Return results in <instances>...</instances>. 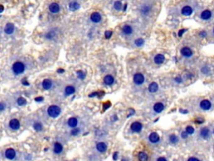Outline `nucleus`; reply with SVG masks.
Masks as SVG:
<instances>
[{"label": "nucleus", "instance_id": "obj_1", "mask_svg": "<svg viewBox=\"0 0 214 161\" xmlns=\"http://www.w3.org/2000/svg\"><path fill=\"white\" fill-rule=\"evenodd\" d=\"M152 8H153V3L151 1H146L140 6V14L143 17H147L152 14Z\"/></svg>", "mask_w": 214, "mask_h": 161}, {"label": "nucleus", "instance_id": "obj_2", "mask_svg": "<svg viewBox=\"0 0 214 161\" xmlns=\"http://www.w3.org/2000/svg\"><path fill=\"white\" fill-rule=\"evenodd\" d=\"M212 129L208 126L202 127L198 131V137L202 140H208L212 137Z\"/></svg>", "mask_w": 214, "mask_h": 161}, {"label": "nucleus", "instance_id": "obj_3", "mask_svg": "<svg viewBox=\"0 0 214 161\" xmlns=\"http://www.w3.org/2000/svg\"><path fill=\"white\" fill-rule=\"evenodd\" d=\"M25 65L22 61H17L12 65V71L15 75H21L24 72Z\"/></svg>", "mask_w": 214, "mask_h": 161}, {"label": "nucleus", "instance_id": "obj_4", "mask_svg": "<svg viewBox=\"0 0 214 161\" xmlns=\"http://www.w3.org/2000/svg\"><path fill=\"white\" fill-rule=\"evenodd\" d=\"M47 113L48 115L51 117V118H57L58 116L60 114V113H61V109H60L59 106L52 105L49 107Z\"/></svg>", "mask_w": 214, "mask_h": 161}, {"label": "nucleus", "instance_id": "obj_5", "mask_svg": "<svg viewBox=\"0 0 214 161\" xmlns=\"http://www.w3.org/2000/svg\"><path fill=\"white\" fill-rule=\"evenodd\" d=\"M199 108L203 111H209L212 109V103L208 99H203L199 103Z\"/></svg>", "mask_w": 214, "mask_h": 161}, {"label": "nucleus", "instance_id": "obj_6", "mask_svg": "<svg viewBox=\"0 0 214 161\" xmlns=\"http://www.w3.org/2000/svg\"><path fill=\"white\" fill-rule=\"evenodd\" d=\"M212 17H213L212 11H211L209 9L203 10L200 14V19L203 20V21H209V20L212 19Z\"/></svg>", "mask_w": 214, "mask_h": 161}, {"label": "nucleus", "instance_id": "obj_7", "mask_svg": "<svg viewBox=\"0 0 214 161\" xmlns=\"http://www.w3.org/2000/svg\"><path fill=\"white\" fill-rule=\"evenodd\" d=\"M133 81H134L135 84L137 86L142 85L145 81V77L144 75H143V74H142V73H136V74H135L134 76H133Z\"/></svg>", "mask_w": 214, "mask_h": 161}, {"label": "nucleus", "instance_id": "obj_8", "mask_svg": "<svg viewBox=\"0 0 214 161\" xmlns=\"http://www.w3.org/2000/svg\"><path fill=\"white\" fill-rule=\"evenodd\" d=\"M181 54L183 57L185 58H190L192 57L193 55V51L191 48L187 47V46H185V47H182L181 49Z\"/></svg>", "mask_w": 214, "mask_h": 161}, {"label": "nucleus", "instance_id": "obj_9", "mask_svg": "<svg viewBox=\"0 0 214 161\" xmlns=\"http://www.w3.org/2000/svg\"><path fill=\"white\" fill-rule=\"evenodd\" d=\"M181 14L184 16H191L193 14V8L190 5H185L182 8Z\"/></svg>", "mask_w": 214, "mask_h": 161}, {"label": "nucleus", "instance_id": "obj_10", "mask_svg": "<svg viewBox=\"0 0 214 161\" xmlns=\"http://www.w3.org/2000/svg\"><path fill=\"white\" fill-rule=\"evenodd\" d=\"M138 161H149V154L146 151H139L136 154Z\"/></svg>", "mask_w": 214, "mask_h": 161}, {"label": "nucleus", "instance_id": "obj_11", "mask_svg": "<svg viewBox=\"0 0 214 161\" xmlns=\"http://www.w3.org/2000/svg\"><path fill=\"white\" fill-rule=\"evenodd\" d=\"M142 128H143L142 123H140V122H134L131 125V128L132 132H134V133H140L142 130Z\"/></svg>", "mask_w": 214, "mask_h": 161}, {"label": "nucleus", "instance_id": "obj_12", "mask_svg": "<svg viewBox=\"0 0 214 161\" xmlns=\"http://www.w3.org/2000/svg\"><path fill=\"white\" fill-rule=\"evenodd\" d=\"M122 34L126 36H130L133 34V27L131 25H126L122 27Z\"/></svg>", "mask_w": 214, "mask_h": 161}, {"label": "nucleus", "instance_id": "obj_13", "mask_svg": "<svg viewBox=\"0 0 214 161\" xmlns=\"http://www.w3.org/2000/svg\"><path fill=\"white\" fill-rule=\"evenodd\" d=\"M201 73L204 75H209L212 74V66L205 64L201 67Z\"/></svg>", "mask_w": 214, "mask_h": 161}, {"label": "nucleus", "instance_id": "obj_14", "mask_svg": "<svg viewBox=\"0 0 214 161\" xmlns=\"http://www.w3.org/2000/svg\"><path fill=\"white\" fill-rule=\"evenodd\" d=\"M9 128H11V129H13V130H18V129H19L20 128V123L19 121L18 120V119H16V118H13V119H11V120L9 121Z\"/></svg>", "mask_w": 214, "mask_h": 161}, {"label": "nucleus", "instance_id": "obj_15", "mask_svg": "<svg viewBox=\"0 0 214 161\" xmlns=\"http://www.w3.org/2000/svg\"><path fill=\"white\" fill-rule=\"evenodd\" d=\"M49 10H50V12L52 13V14H58L60 10V5L58 4L57 3H50V6H49Z\"/></svg>", "mask_w": 214, "mask_h": 161}, {"label": "nucleus", "instance_id": "obj_16", "mask_svg": "<svg viewBox=\"0 0 214 161\" xmlns=\"http://www.w3.org/2000/svg\"><path fill=\"white\" fill-rule=\"evenodd\" d=\"M15 156H16V152H15L14 149H13V148H8V149H6V151H5V157L8 159L12 160V159H13L15 158Z\"/></svg>", "mask_w": 214, "mask_h": 161}, {"label": "nucleus", "instance_id": "obj_17", "mask_svg": "<svg viewBox=\"0 0 214 161\" xmlns=\"http://www.w3.org/2000/svg\"><path fill=\"white\" fill-rule=\"evenodd\" d=\"M101 19H102V17H101V15H100V14H99V13L95 12L93 13V14H91V15H90V20H91L93 23L97 24V23H100V21H101Z\"/></svg>", "mask_w": 214, "mask_h": 161}, {"label": "nucleus", "instance_id": "obj_18", "mask_svg": "<svg viewBox=\"0 0 214 161\" xmlns=\"http://www.w3.org/2000/svg\"><path fill=\"white\" fill-rule=\"evenodd\" d=\"M15 27L14 25L11 24V23H8L7 25H5L4 27V33L6 35H12L13 33L14 32Z\"/></svg>", "mask_w": 214, "mask_h": 161}, {"label": "nucleus", "instance_id": "obj_19", "mask_svg": "<svg viewBox=\"0 0 214 161\" xmlns=\"http://www.w3.org/2000/svg\"><path fill=\"white\" fill-rule=\"evenodd\" d=\"M164 104L162 103H157L153 106V110L156 113H161L162 111L164 110Z\"/></svg>", "mask_w": 214, "mask_h": 161}, {"label": "nucleus", "instance_id": "obj_20", "mask_svg": "<svg viewBox=\"0 0 214 161\" xmlns=\"http://www.w3.org/2000/svg\"><path fill=\"white\" fill-rule=\"evenodd\" d=\"M149 141L152 143H157L160 141V137L157 133H152L149 135Z\"/></svg>", "mask_w": 214, "mask_h": 161}, {"label": "nucleus", "instance_id": "obj_21", "mask_svg": "<svg viewBox=\"0 0 214 161\" xmlns=\"http://www.w3.org/2000/svg\"><path fill=\"white\" fill-rule=\"evenodd\" d=\"M52 86H53L52 80H50V79H45V80H43L42 86L44 89H45V90H49V89H50V88L52 87Z\"/></svg>", "mask_w": 214, "mask_h": 161}, {"label": "nucleus", "instance_id": "obj_22", "mask_svg": "<svg viewBox=\"0 0 214 161\" xmlns=\"http://www.w3.org/2000/svg\"><path fill=\"white\" fill-rule=\"evenodd\" d=\"M96 148L97 150L100 152V153H104L105 152L107 149V145L106 143H104V142H100L96 144Z\"/></svg>", "mask_w": 214, "mask_h": 161}, {"label": "nucleus", "instance_id": "obj_23", "mask_svg": "<svg viewBox=\"0 0 214 161\" xmlns=\"http://www.w3.org/2000/svg\"><path fill=\"white\" fill-rule=\"evenodd\" d=\"M165 60V56L162 54H158L155 56L154 58V62L157 65H161L162 63L164 62Z\"/></svg>", "mask_w": 214, "mask_h": 161}, {"label": "nucleus", "instance_id": "obj_24", "mask_svg": "<svg viewBox=\"0 0 214 161\" xmlns=\"http://www.w3.org/2000/svg\"><path fill=\"white\" fill-rule=\"evenodd\" d=\"M78 124V120L76 118H70L68 119V126L70 128H75Z\"/></svg>", "mask_w": 214, "mask_h": 161}, {"label": "nucleus", "instance_id": "obj_25", "mask_svg": "<svg viewBox=\"0 0 214 161\" xmlns=\"http://www.w3.org/2000/svg\"><path fill=\"white\" fill-rule=\"evenodd\" d=\"M75 92V87L73 86H68L65 89V94L66 96H70L74 94Z\"/></svg>", "mask_w": 214, "mask_h": 161}, {"label": "nucleus", "instance_id": "obj_26", "mask_svg": "<svg viewBox=\"0 0 214 161\" xmlns=\"http://www.w3.org/2000/svg\"><path fill=\"white\" fill-rule=\"evenodd\" d=\"M114 81H115L114 77L110 75H105V78H104V82H105V85H108V86L112 85V84L114 83Z\"/></svg>", "mask_w": 214, "mask_h": 161}, {"label": "nucleus", "instance_id": "obj_27", "mask_svg": "<svg viewBox=\"0 0 214 161\" xmlns=\"http://www.w3.org/2000/svg\"><path fill=\"white\" fill-rule=\"evenodd\" d=\"M63 151V146L62 144H60V143H55L54 145V152L56 154L61 153Z\"/></svg>", "mask_w": 214, "mask_h": 161}, {"label": "nucleus", "instance_id": "obj_28", "mask_svg": "<svg viewBox=\"0 0 214 161\" xmlns=\"http://www.w3.org/2000/svg\"><path fill=\"white\" fill-rule=\"evenodd\" d=\"M80 7V3L76 2V1H72V2L70 3V5H69V8H70L71 11H75V10L79 9Z\"/></svg>", "mask_w": 214, "mask_h": 161}, {"label": "nucleus", "instance_id": "obj_29", "mask_svg": "<svg viewBox=\"0 0 214 161\" xmlns=\"http://www.w3.org/2000/svg\"><path fill=\"white\" fill-rule=\"evenodd\" d=\"M148 90H149L150 92L154 93L156 92L157 90H158V85H157L156 82H152L148 86Z\"/></svg>", "mask_w": 214, "mask_h": 161}, {"label": "nucleus", "instance_id": "obj_30", "mask_svg": "<svg viewBox=\"0 0 214 161\" xmlns=\"http://www.w3.org/2000/svg\"><path fill=\"white\" fill-rule=\"evenodd\" d=\"M169 141L170 143H172V144H175V143H178V141H179V138H178V137H177L176 134H171V135L169 136Z\"/></svg>", "mask_w": 214, "mask_h": 161}, {"label": "nucleus", "instance_id": "obj_31", "mask_svg": "<svg viewBox=\"0 0 214 161\" xmlns=\"http://www.w3.org/2000/svg\"><path fill=\"white\" fill-rule=\"evenodd\" d=\"M55 35H56V34H55V32L54 31V30H51V31H49L48 33H46V35H45V38L47 39V40H53L54 38L55 37Z\"/></svg>", "mask_w": 214, "mask_h": 161}, {"label": "nucleus", "instance_id": "obj_32", "mask_svg": "<svg viewBox=\"0 0 214 161\" xmlns=\"http://www.w3.org/2000/svg\"><path fill=\"white\" fill-rule=\"evenodd\" d=\"M34 128H35L36 131H41L43 129V125L42 123H40V122H36L34 124Z\"/></svg>", "mask_w": 214, "mask_h": 161}, {"label": "nucleus", "instance_id": "obj_33", "mask_svg": "<svg viewBox=\"0 0 214 161\" xmlns=\"http://www.w3.org/2000/svg\"><path fill=\"white\" fill-rule=\"evenodd\" d=\"M143 45H144V40L142 39H137V40H135V45L136 47H142Z\"/></svg>", "mask_w": 214, "mask_h": 161}, {"label": "nucleus", "instance_id": "obj_34", "mask_svg": "<svg viewBox=\"0 0 214 161\" xmlns=\"http://www.w3.org/2000/svg\"><path fill=\"white\" fill-rule=\"evenodd\" d=\"M186 132H187L189 135H192V134H193L195 132V129L194 128L192 127V126H187V128H186Z\"/></svg>", "mask_w": 214, "mask_h": 161}, {"label": "nucleus", "instance_id": "obj_35", "mask_svg": "<svg viewBox=\"0 0 214 161\" xmlns=\"http://www.w3.org/2000/svg\"><path fill=\"white\" fill-rule=\"evenodd\" d=\"M122 8V3L120 1H116L114 3V8L115 10H120Z\"/></svg>", "mask_w": 214, "mask_h": 161}, {"label": "nucleus", "instance_id": "obj_36", "mask_svg": "<svg viewBox=\"0 0 214 161\" xmlns=\"http://www.w3.org/2000/svg\"><path fill=\"white\" fill-rule=\"evenodd\" d=\"M18 105L19 106H24L26 104V100H25L24 98L23 97H20L18 99Z\"/></svg>", "mask_w": 214, "mask_h": 161}, {"label": "nucleus", "instance_id": "obj_37", "mask_svg": "<svg viewBox=\"0 0 214 161\" xmlns=\"http://www.w3.org/2000/svg\"><path fill=\"white\" fill-rule=\"evenodd\" d=\"M79 133H80V129L77 128H74L72 129V131H71V134L72 135H77V134H79Z\"/></svg>", "mask_w": 214, "mask_h": 161}, {"label": "nucleus", "instance_id": "obj_38", "mask_svg": "<svg viewBox=\"0 0 214 161\" xmlns=\"http://www.w3.org/2000/svg\"><path fill=\"white\" fill-rule=\"evenodd\" d=\"M187 161H202V160L200 158H198V157L192 156V157H190V158L187 159Z\"/></svg>", "mask_w": 214, "mask_h": 161}, {"label": "nucleus", "instance_id": "obj_39", "mask_svg": "<svg viewBox=\"0 0 214 161\" xmlns=\"http://www.w3.org/2000/svg\"><path fill=\"white\" fill-rule=\"evenodd\" d=\"M207 31H205V30H202V31H201V32L199 33L200 37L205 38V37H207Z\"/></svg>", "mask_w": 214, "mask_h": 161}, {"label": "nucleus", "instance_id": "obj_40", "mask_svg": "<svg viewBox=\"0 0 214 161\" xmlns=\"http://www.w3.org/2000/svg\"><path fill=\"white\" fill-rule=\"evenodd\" d=\"M188 135H189V134H188V133H187L186 131H183V132H182V134H181V136H182V138H183V139H186V138L188 137Z\"/></svg>", "mask_w": 214, "mask_h": 161}, {"label": "nucleus", "instance_id": "obj_41", "mask_svg": "<svg viewBox=\"0 0 214 161\" xmlns=\"http://www.w3.org/2000/svg\"><path fill=\"white\" fill-rule=\"evenodd\" d=\"M204 122H205L204 119L202 118H197V119H196V121H195V123H203Z\"/></svg>", "mask_w": 214, "mask_h": 161}, {"label": "nucleus", "instance_id": "obj_42", "mask_svg": "<svg viewBox=\"0 0 214 161\" xmlns=\"http://www.w3.org/2000/svg\"><path fill=\"white\" fill-rule=\"evenodd\" d=\"M78 76H79L80 79H84V78H85V75L82 72V71H78Z\"/></svg>", "mask_w": 214, "mask_h": 161}, {"label": "nucleus", "instance_id": "obj_43", "mask_svg": "<svg viewBox=\"0 0 214 161\" xmlns=\"http://www.w3.org/2000/svg\"><path fill=\"white\" fill-rule=\"evenodd\" d=\"M111 35H112L111 31H106V32H105V37L108 38V39H109V38H110V36H111Z\"/></svg>", "mask_w": 214, "mask_h": 161}, {"label": "nucleus", "instance_id": "obj_44", "mask_svg": "<svg viewBox=\"0 0 214 161\" xmlns=\"http://www.w3.org/2000/svg\"><path fill=\"white\" fill-rule=\"evenodd\" d=\"M187 31V30H180L179 31V33H178V35L179 36H182V35H183V33H185Z\"/></svg>", "mask_w": 214, "mask_h": 161}, {"label": "nucleus", "instance_id": "obj_45", "mask_svg": "<svg viewBox=\"0 0 214 161\" xmlns=\"http://www.w3.org/2000/svg\"><path fill=\"white\" fill-rule=\"evenodd\" d=\"M157 161H167V160L164 158V157H160V158H157Z\"/></svg>", "mask_w": 214, "mask_h": 161}, {"label": "nucleus", "instance_id": "obj_46", "mask_svg": "<svg viewBox=\"0 0 214 161\" xmlns=\"http://www.w3.org/2000/svg\"><path fill=\"white\" fill-rule=\"evenodd\" d=\"M117 156H118V153H115L114 155H113V158H114L115 160H116L117 159Z\"/></svg>", "mask_w": 214, "mask_h": 161}, {"label": "nucleus", "instance_id": "obj_47", "mask_svg": "<svg viewBox=\"0 0 214 161\" xmlns=\"http://www.w3.org/2000/svg\"><path fill=\"white\" fill-rule=\"evenodd\" d=\"M0 109H1V111H3V109H4V106H3V103H1V106H0Z\"/></svg>", "mask_w": 214, "mask_h": 161}, {"label": "nucleus", "instance_id": "obj_48", "mask_svg": "<svg viewBox=\"0 0 214 161\" xmlns=\"http://www.w3.org/2000/svg\"><path fill=\"white\" fill-rule=\"evenodd\" d=\"M212 36H213V37H214V28H213V29H212Z\"/></svg>", "mask_w": 214, "mask_h": 161}, {"label": "nucleus", "instance_id": "obj_49", "mask_svg": "<svg viewBox=\"0 0 214 161\" xmlns=\"http://www.w3.org/2000/svg\"><path fill=\"white\" fill-rule=\"evenodd\" d=\"M212 133H213V134H214V128H213V131H212Z\"/></svg>", "mask_w": 214, "mask_h": 161}]
</instances>
